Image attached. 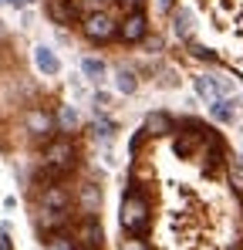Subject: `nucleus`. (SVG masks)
Instances as JSON below:
<instances>
[{
    "mask_svg": "<svg viewBox=\"0 0 243 250\" xmlns=\"http://www.w3.org/2000/svg\"><path fill=\"white\" fill-rule=\"evenodd\" d=\"M122 230H128V233H142L145 230V223H149V200L139 193V189H132L125 200H122Z\"/></svg>",
    "mask_w": 243,
    "mask_h": 250,
    "instance_id": "obj_1",
    "label": "nucleus"
},
{
    "mask_svg": "<svg viewBox=\"0 0 243 250\" xmlns=\"http://www.w3.org/2000/svg\"><path fill=\"white\" fill-rule=\"evenodd\" d=\"M71 166H75V146H71V139L47 142V149H44V169H47V176L58 179V176H64Z\"/></svg>",
    "mask_w": 243,
    "mask_h": 250,
    "instance_id": "obj_2",
    "label": "nucleus"
},
{
    "mask_svg": "<svg viewBox=\"0 0 243 250\" xmlns=\"http://www.w3.org/2000/svg\"><path fill=\"white\" fill-rule=\"evenodd\" d=\"M84 34H88L91 41H108V38L115 34V24H112L108 14H88V17H84Z\"/></svg>",
    "mask_w": 243,
    "mask_h": 250,
    "instance_id": "obj_3",
    "label": "nucleus"
},
{
    "mask_svg": "<svg viewBox=\"0 0 243 250\" xmlns=\"http://www.w3.org/2000/svg\"><path fill=\"white\" fill-rule=\"evenodd\" d=\"M98 207H101L98 186H95V183H84V186H81V213H84L88 220H95V216H98Z\"/></svg>",
    "mask_w": 243,
    "mask_h": 250,
    "instance_id": "obj_4",
    "label": "nucleus"
},
{
    "mask_svg": "<svg viewBox=\"0 0 243 250\" xmlns=\"http://www.w3.org/2000/svg\"><path fill=\"white\" fill-rule=\"evenodd\" d=\"M71 207V196L64 186H47L44 189V209H58V213H68Z\"/></svg>",
    "mask_w": 243,
    "mask_h": 250,
    "instance_id": "obj_5",
    "label": "nucleus"
},
{
    "mask_svg": "<svg viewBox=\"0 0 243 250\" xmlns=\"http://www.w3.org/2000/svg\"><path fill=\"white\" fill-rule=\"evenodd\" d=\"M122 38H125V41H142V38H145V14H142V10L125 17V24H122Z\"/></svg>",
    "mask_w": 243,
    "mask_h": 250,
    "instance_id": "obj_6",
    "label": "nucleus"
},
{
    "mask_svg": "<svg viewBox=\"0 0 243 250\" xmlns=\"http://www.w3.org/2000/svg\"><path fill=\"white\" fill-rule=\"evenodd\" d=\"M78 237H81V247L84 250H98L101 247V227H98V220H84Z\"/></svg>",
    "mask_w": 243,
    "mask_h": 250,
    "instance_id": "obj_7",
    "label": "nucleus"
},
{
    "mask_svg": "<svg viewBox=\"0 0 243 250\" xmlns=\"http://www.w3.org/2000/svg\"><path fill=\"white\" fill-rule=\"evenodd\" d=\"M196 91H200V98H206L209 105L220 102V98H226V95H223V84L216 82V78H206V75L196 78Z\"/></svg>",
    "mask_w": 243,
    "mask_h": 250,
    "instance_id": "obj_8",
    "label": "nucleus"
},
{
    "mask_svg": "<svg viewBox=\"0 0 243 250\" xmlns=\"http://www.w3.org/2000/svg\"><path fill=\"white\" fill-rule=\"evenodd\" d=\"M47 10H51L54 24H71V21H75V14H78L71 0H47Z\"/></svg>",
    "mask_w": 243,
    "mask_h": 250,
    "instance_id": "obj_9",
    "label": "nucleus"
},
{
    "mask_svg": "<svg viewBox=\"0 0 243 250\" xmlns=\"http://www.w3.org/2000/svg\"><path fill=\"white\" fill-rule=\"evenodd\" d=\"M51 125H54V122H51V115L40 112V108H34V112L27 115V128H31L38 139H47V135H51Z\"/></svg>",
    "mask_w": 243,
    "mask_h": 250,
    "instance_id": "obj_10",
    "label": "nucleus"
},
{
    "mask_svg": "<svg viewBox=\"0 0 243 250\" xmlns=\"http://www.w3.org/2000/svg\"><path fill=\"white\" fill-rule=\"evenodd\" d=\"M34 61H38V68L44 75H58V71H61V61L54 58L51 47H38V51H34Z\"/></svg>",
    "mask_w": 243,
    "mask_h": 250,
    "instance_id": "obj_11",
    "label": "nucleus"
},
{
    "mask_svg": "<svg viewBox=\"0 0 243 250\" xmlns=\"http://www.w3.org/2000/svg\"><path fill=\"white\" fill-rule=\"evenodd\" d=\"M209 112H213V119H216V122H237V108H233V102H230V98L213 102V105H209Z\"/></svg>",
    "mask_w": 243,
    "mask_h": 250,
    "instance_id": "obj_12",
    "label": "nucleus"
},
{
    "mask_svg": "<svg viewBox=\"0 0 243 250\" xmlns=\"http://www.w3.org/2000/svg\"><path fill=\"white\" fill-rule=\"evenodd\" d=\"M145 132H149V135H169V132H172V119L162 115V112H156V115H149Z\"/></svg>",
    "mask_w": 243,
    "mask_h": 250,
    "instance_id": "obj_13",
    "label": "nucleus"
},
{
    "mask_svg": "<svg viewBox=\"0 0 243 250\" xmlns=\"http://www.w3.org/2000/svg\"><path fill=\"white\" fill-rule=\"evenodd\" d=\"M172 21H176V24H172V27H176V34L189 41V38H193V17H189L186 10H176V14H172Z\"/></svg>",
    "mask_w": 243,
    "mask_h": 250,
    "instance_id": "obj_14",
    "label": "nucleus"
},
{
    "mask_svg": "<svg viewBox=\"0 0 243 250\" xmlns=\"http://www.w3.org/2000/svg\"><path fill=\"white\" fill-rule=\"evenodd\" d=\"M81 71H84L88 78L98 82V78L105 75V61H101V58H84V61H81Z\"/></svg>",
    "mask_w": 243,
    "mask_h": 250,
    "instance_id": "obj_15",
    "label": "nucleus"
},
{
    "mask_svg": "<svg viewBox=\"0 0 243 250\" xmlns=\"http://www.w3.org/2000/svg\"><path fill=\"white\" fill-rule=\"evenodd\" d=\"M47 250H78V244L68 237V233H51V240H47Z\"/></svg>",
    "mask_w": 243,
    "mask_h": 250,
    "instance_id": "obj_16",
    "label": "nucleus"
},
{
    "mask_svg": "<svg viewBox=\"0 0 243 250\" xmlns=\"http://www.w3.org/2000/svg\"><path fill=\"white\" fill-rule=\"evenodd\" d=\"M115 88H119V91H125V95H132V91H135V75L122 68L119 75H115Z\"/></svg>",
    "mask_w": 243,
    "mask_h": 250,
    "instance_id": "obj_17",
    "label": "nucleus"
},
{
    "mask_svg": "<svg viewBox=\"0 0 243 250\" xmlns=\"http://www.w3.org/2000/svg\"><path fill=\"white\" fill-rule=\"evenodd\" d=\"M196 139H200L196 132H189L186 139H176V152H179V156H189V152H193V146H196Z\"/></svg>",
    "mask_w": 243,
    "mask_h": 250,
    "instance_id": "obj_18",
    "label": "nucleus"
},
{
    "mask_svg": "<svg viewBox=\"0 0 243 250\" xmlns=\"http://www.w3.org/2000/svg\"><path fill=\"white\" fill-rule=\"evenodd\" d=\"M61 125H64V128H75V125H78V112H75L71 105L61 108Z\"/></svg>",
    "mask_w": 243,
    "mask_h": 250,
    "instance_id": "obj_19",
    "label": "nucleus"
},
{
    "mask_svg": "<svg viewBox=\"0 0 243 250\" xmlns=\"http://www.w3.org/2000/svg\"><path fill=\"white\" fill-rule=\"evenodd\" d=\"M152 3H156L159 14H172V7H176V0H152Z\"/></svg>",
    "mask_w": 243,
    "mask_h": 250,
    "instance_id": "obj_20",
    "label": "nucleus"
},
{
    "mask_svg": "<svg viewBox=\"0 0 243 250\" xmlns=\"http://www.w3.org/2000/svg\"><path fill=\"white\" fill-rule=\"evenodd\" d=\"M119 3L128 10V14H139V7H142V0H119Z\"/></svg>",
    "mask_w": 243,
    "mask_h": 250,
    "instance_id": "obj_21",
    "label": "nucleus"
},
{
    "mask_svg": "<svg viewBox=\"0 0 243 250\" xmlns=\"http://www.w3.org/2000/svg\"><path fill=\"white\" fill-rule=\"evenodd\" d=\"M122 250H145L142 240H122Z\"/></svg>",
    "mask_w": 243,
    "mask_h": 250,
    "instance_id": "obj_22",
    "label": "nucleus"
},
{
    "mask_svg": "<svg viewBox=\"0 0 243 250\" xmlns=\"http://www.w3.org/2000/svg\"><path fill=\"white\" fill-rule=\"evenodd\" d=\"M0 250H10V240H7V227H0Z\"/></svg>",
    "mask_w": 243,
    "mask_h": 250,
    "instance_id": "obj_23",
    "label": "nucleus"
},
{
    "mask_svg": "<svg viewBox=\"0 0 243 250\" xmlns=\"http://www.w3.org/2000/svg\"><path fill=\"white\" fill-rule=\"evenodd\" d=\"M14 7H27V3H34V0H10Z\"/></svg>",
    "mask_w": 243,
    "mask_h": 250,
    "instance_id": "obj_24",
    "label": "nucleus"
},
{
    "mask_svg": "<svg viewBox=\"0 0 243 250\" xmlns=\"http://www.w3.org/2000/svg\"><path fill=\"white\" fill-rule=\"evenodd\" d=\"M0 3H3V0H0Z\"/></svg>",
    "mask_w": 243,
    "mask_h": 250,
    "instance_id": "obj_25",
    "label": "nucleus"
}]
</instances>
